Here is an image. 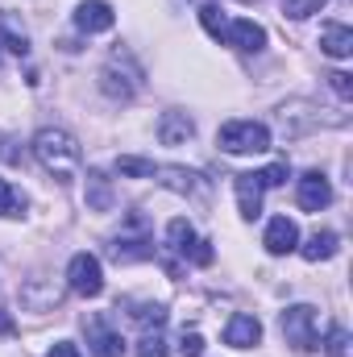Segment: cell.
Returning <instances> with one entry per match:
<instances>
[{
  "label": "cell",
  "mask_w": 353,
  "mask_h": 357,
  "mask_svg": "<svg viewBox=\"0 0 353 357\" xmlns=\"http://www.w3.org/2000/svg\"><path fill=\"white\" fill-rule=\"evenodd\" d=\"M33 158H38V167L46 175H54V178H75L80 175V162H84L80 142L67 129H38L33 133Z\"/></svg>",
  "instance_id": "obj_1"
},
{
  "label": "cell",
  "mask_w": 353,
  "mask_h": 357,
  "mask_svg": "<svg viewBox=\"0 0 353 357\" xmlns=\"http://www.w3.org/2000/svg\"><path fill=\"white\" fill-rule=\"evenodd\" d=\"M283 337L295 354H316L320 349V320H316V307L308 303H295L283 312Z\"/></svg>",
  "instance_id": "obj_2"
},
{
  "label": "cell",
  "mask_w": 353,
  "mask_h": 357,
  "mask_svg": "<svg viewBox=\"0 0 353 357\" xmlns=\"http://www.w3.org/2000/svg\"><path fill=\"white\" fill-rule=\"evenodd\" d=\"M216 142L225 154H262V150H270V129L258 121H229L216 133Z\"/></svg>",
  "instance_id": "obj_3"
},
{
  "label": "cell",
  "mask_w": 353,
  "mask_h": 357,
  "mask_svg": "<svg viewBox=\"0 0 353 357\" xmlns=\"http://www.w3.org/2000/svg\"><path fill=\"white\" fill-rule=\"evenodd\" d=\"M67 287L84 299H96L104 291V270H100V258L96 254H75L71 266H67Z\"/></svg>",
  "instance_id": "obj_4"
},
{
  "label": "cell",
  "mask_w": 353,
  "mask_h": 357,
  "mask_svg": "<svg viewBox=\"0 0 353 357\" xmlns=\"http://www.w3.org/2000/svg\"><path fill=\"white\" fill-rule=\"evenodd\" d=\"M100 88H104V96H112V100H133L137 88H142V71H137V67L121 71V59L112 54L108 67L100 71Z\"/></svg>",
  "instance_id": "obj_5"
},
{
  "label": "cell",
  "mask_w": 353,
  "mask_h": 357,
  "mask_svg": "<svg viewBox=\"0 0 353 357\" xmlns=\"http://www.w3.org/2000/svg\"><path fill=\"white\" fill-rule=\"evenodd\" d=\"M295 199H299L303 212H320V208L333 204V187H329V178L320 175V171H308V175L299 178V187H295Z\"/></svg>",
  "instance_id": "obj_6"
},
{
  "label": "cell",
  "mask_w": 353,
  "mask_h": 357,
  "mask_svg": "<svg viewBox=\"0 0 353 357\" xmlns=\"http://www.w3.org/2000/svg\"><path fill=\"white\" fill-rule=\"evenodd\" d=\"M262 245H266V254H274V258L291 254V250L299 245V229H295V220H291V216H274V220L266 225Z\"/></svg>",
  "instance_id": "obj_7"
},
{
  "label": "cell",
  "mask_w": 353,
  "mask_h": 357,
  "mask_svg": "<svg viewBox=\"0 0 353 357\" xmlns=\"http://www.w3.org/2000/svg\"><path fill=\"white\" fill-rule=\"evenodd\" d=\"M84 328H88L91 357H121V354H125V341H121V333H112V328H108L100 316L84 320Z\"/></svg>",
  "instance_id": "obj_8"
},
{
  "label": "cell",
  "mask_w": 353,
  "mask_h": 357,
  "mask_svg": "<svg viewBox=\"0 0 353 357\" xmlns=\"http://www.w3.org/2000/svg\"><path fill=\"white\" fill-rule=\"evenodd\" d=\"M191 137H195V121H191L187 112L171 108V112L158 116V142H163V146H187Z\"/></svg>",
  "instance_id": "obj_9"
},
{
  "label": "cell",
  "mask_w": 353,
  "mask_h": 357,
  "mask_svg": "<svg viewBox=\"0 0 353 357\" xmlns=\"http://www.w3.org/2000/svg\"><path fill=\"white\" fill-rule=\"evenodd\" d=\"M225 46H237V50H262L266 46V29L262 25H254V21H246V17H237V21H229L225 25V38H220Z\"/></svg>",
  "instance_id": "obj_10"
},
{
  "label": "cell",
  "mask_w": 353,
  "mask_h": 357,
  "mask_svg": "<svg viewBox=\"0 0 353 357\" xmlns=\"http://www.w3.org/2000/svg\"><path fill=\"white\" fill-rule=\"evenodd\" d=\"M258 341H262V324H258V316L237 312V316L225 324V345H233V349H254Z\"/></svg>",
  "instance_id": "obj_11"
},
{
  "label": "cell",
  "mask_w": 353,
  "mask_h": 357,
  "mask_svg": "<svg viewBox=\"0 0 353 357\" xmlns=\"http://www.w3.org/2000/svg\"><path fill=\"white\" fill-rule=\"evenodd\" d=\"M233 191H237V208H241V216H246V220H258V216H262V183H258V175H250V171H246V175H237L233 178Z\"/></svg>",
  "instance_id": "obj_12"
},
{
  "label": "cell",
  "mask_w": 353,
  "mask_h": 357,
  "mask_svg": "<svg viewBox=\"0 0 353 357\" xmlns=\"http://www.w3.org/2000/svg\"><path fill=\"white\" fill-rule=\"evenodd\" d=\"M154 175H158V183H163V187H171V191H179V195H204V191H208L204 175L183 171V167H158Z\"/></svg>",
  "instance_id": "obj_13"
},
{
  "label": "cell",
  "mask_w": 353,
  "mask_h": 357,
  "mask_svg": "<svg viewBox=\"0 0 353 357\" xmlns=\"http://www.w3.org/2000/svg\"><path fill=\"white\" fill-rule=\"evenodd\" d=\"M112 8L104 4V0H84L80 8H75V25L84 29V33H104V29H112Z\"/></svg>",
  "instance_id": "obj_14"
},
{
  "label": "cell",
  "mask_w": 353,
  "mask_h": 357,
  "mask_svg": "<svg viewBox=\"0 0 353 357\" xmlns=\"http://www.w3.org/2000/svg\"><path fill=\"white\" fill-rule=\"evenodd\" d=\"M320 50H324L329 59H350L353 54V29L350 25H329V29L320 33Z\"/></svg>",
  "instance_id": "obj_15"
},
{
  "label": "cell",
  "mask_w": 353,
  "mask_h": 357,
  "mask_svg": "<svg viewBox=\"0 0 353 357\" xmlns=\"http://www.w3.org/2000/svg\"><path fill=\"white\" fill-rule=\"evenodd\" d=\"M337 245H341V241H337V233H329V229H324V233H312V237H308L303 245H295V250H299L308 262H329V258L337 254Z\"/></svg>",
  "instance_id": "obj_16"
},
{
  "label": "cell",
  "mask_w": 353,
  "mask_h": 357,
  "mask_svg": "<svg viewBox=\"0 0 353 357\" xmlns=\"http://www.w3.org/2000/svg\"><path fill=\"white\" fill-rule=\"evenodd\" d=\"M154 250H150V237H117L112 241V258L117 262H142V258H150Z\"/></svg>",
  "instance_id": "obj_17"
},
{
  "label": "cell",
  "mask_w": 353,
  "mask_h": 357,
  "mask_svg": "<svg viewBox=\"0 0 353 357\" xmlns=\"http://www.w3.org/2000/svg\"><path fill=\"white\" fill-rule=\"evenodd\" d=\"M84 195H88V208H96V212H108L112 208V183L100 175V171L88 175V191Z\"/></svg>",
  "instance_id": "obj_18"
},
{
  "label": "cell",
  "mask_w": 353,
  "mask_h": 357,
  "mask_svg": "<svg viewBox=\"0 0 353 357\" xmlns=\"http://www.w3.org/2000/svg\"><path fill=\"white\" fill-rule=\"evenodd\" d=\"M191 241H195V229H191L183 216L167 225V250H171V254H187V250H191Z\"/></svg>",
  "instance_id": "obj_19"
},
{
  "label": "cell",
  "mask_w": 353,
  "mask_h": 357,
  "mask_svg": "<svg viewBox=\"0 0 353 357\" xmlns=\"http://www.w3.org/2000/svg\"><path fill=\"white\" fill-rule=\"evenodd\" d=\"M117 171H121L125 178H154L158 167H154L150 158H133V154H125V158H117Z\"/></svg>",
  "instance_id": "obj_20"
},
{
  "label": "cell",
  "mask_w": 353,
  "mask_h": 357,
  "mask_svg": "<svg viewBox=\"0 0 353 357\" xmlns=\"http://www.w3.org/2000/svg\"><path fill=\"white\" fill-rule=\"evenodd\" d=\"M320 349L329 357H350V333H345L341 324H333V328H329V341H320Z\"/></svg>",
  "instance_id": "obj_21"
},
{
  "label": "cell",
  "mask_w": 353,
  "mask_h": 357,
  "mask_svg": "<svg viewBox=\"0 0 353 357\" xmlns=\"http://www.w3.org/2000/svg\"><path fill=\"white\" fill-rule=\"evenodd\" d=\"M200 21H204V29H208L216 42L225 38V25H229V17H220V8H216V4H204V8H200Z\"/></svg>",
  "instance_id": "obj_22"
},
{
  "label": "cell",
  "mask_w": 353,
  "mask_h": 357,
  "mask_svg": "<svg viewBox=\"0 0 353 357\" xmlns=\"http://www.w3.org/2000/svg\"><path fill=\"white\" fill-rule=\"evenodd\" d=\"M329 0H283V13L287 17H295V21H303V17H312V13H320Z\"/></svg>",
  "instance_id": "obj_23"
},
{
  "label": "cell",
  "mask_w": 353,
  "mask_h": 357,
  "mask_svg": "<svg viewBox=\"0 0 353 357\" xmlns=\"http://www.w3.org/2000/svg\"><path fill=\"white\" fill-rule=\"evenodd\" d=\"M21 208H25V195H17V191L0 178V216H21Z\"/></svg>",
  "instance_id": "obj_24"
},
{
  "label": "cell",
  "mask_w": 353,
  "mask_h": 357,
  "mask_svg": "<svg viewBox=\"0 0 353 357\" xmlns=\"http://www.w3.org/2000/svg\"><path fill=\"white\" fill-rule=\"evenodd\" d=\"M137 357H167V341H163V333L154 328V333H146L142 341H137Z\"/></svg>",
  "instance_id": "obj_25"
},
{
  "label": "cell",
  "mask_w": 353,
  "mask_h": 357,
  "mask_svg": "<svg viewBox=\"0 0 353 357\" xmlns=\"http://www.w3.org/2000/svg\"><path fill=\"white\" fill-rule=\"evenodd\" d=\"M0 46H4V50H13V54H29V42H25V33H13L8 25H0Z\"/></svg>",
  "instance_id": "obj_26"
},
{
  "label": "cell",
  "mask_w": 353,
  "mask_h": 357,
  "mask_svg": "<svg viewBox=\"0 0 353 357\" xmlns=\"http://www.w3.org/2000/svg\"><path fill=\"white\" fill-rule=\"evenodd\" d=\"M258 183H262V187H283V183H287V167H283V162H274V167L258 171Z\"/></svg>",
  "instance_id": "obj_27"
},
{
  "label": "cell",
  "mask_w": 353,
  "mask_h": 357,
  "mask_svg": "<svg viewBox=\"0 0 353 357\" xmlns=\"http://www.w3.org/2000/svg\"><path fill=\"white\" fill-rule=\"evenodd\" d=\"M179 354H183V357H200V354H204V337H200V333H183Z\"/></svg>",
  "instance_id": "obj_28"
},
{
  "label": "cell",
  "mask_w": 353,
  "mask_h": 357,
  "mask_svg": "<svg viewBox=\"0 0 353 357\" xmlns=\"http://www.w3.org/2000/svg\"><path fill=\"white\" fill-rule=\"evenodd\" d=\"M187 254H191V262H200V266H208V262H212V245H208V241H191V250H187Z\"/></svg>",
  "instance_id": "obj_29"
},
{
  "label": "cell",
  "mask_w": 353,
  "mask_h": 357,
  "mask_svg": "<svg viewBox=\"0 0 353 357\" xmlns=\"http://www.w3.org/2000/svg\"><path fill=\"white\" fill-rule=\"evenodd\" d=\"M329 79H333V88H337V96H345V100L353 96V84H350V75H345V71H333Z\"/></svg>",
  "instance_id": "obj_30"
},
{
  "label": "cell",
  "mask_w": 353,
  "mask_h": 357,
  "mask_svg": "<svg viewBox=\"0 0 353 357\" xmlns=\"http://www.w3.org/2000/svg\"><path fill=\"white\" fill-rule=\"evenodd\" d=\"M46 357H84V354H80V349H75L71 341H59V345H54V349H50Z\"/></svg>",
  "instance_id": "obj_31"
},
{
  "label": "cell",
  "mask_w": 353,
  "mask_h": 357,
  "mask_svg": "<svg viewBox=\"0 0 353 357\" xmlns=\"http://www.w3.org/2000/svg\"><path fill=\"white\" fill-rule=\"evenodd\" d=\"M13 328H17V324H13V316H8V312H0V337H13Z\"/></svg>",
  "instance_id": "obj_32"
}]
</instances>
